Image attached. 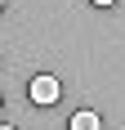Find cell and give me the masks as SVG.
Instances as JSON below:
<instances>
[{
    "label": "cell",
    "instance_id": "3957f363",
    "mask_svg": "<svg viewBox=\"0 0 125 130\" xmlns=\"http://www.w3.org/2000/svg\"><path fill=\"white\" fill-rule=\"evenodd\" d=\"M94 5H103V9H107V5H116V0H94Z\"/></svg>",
    "mask_w": 125,
    "mask_h": 130
},
{
    "label": "cell",
    "instance_id": "6da1fadb",
    "mask_svg": "<svg viewBox=\"0 0 125 130\" xmlns=\"http://www.w3.org/2000/svg\"><path fill=\"white\" fill-rule=\"evenodd\" d=\"M27 94H31V103H36V108H54V103H58V94H62V85H58V76H31Z\"/></svg>",
    "mask_w": 125,
    "mask_h": 130
},
{
    "label": "cell",
    "instance_id": "5b68a950",
    "mask_svg": "<svg viewBox=\"0 0 125 130\" xmlns=\"http://www.w3.org/2000/svg\"><path fill=\"white\" fill-rule=\"evenodd\" d=\"M0 9H5V0H0Z\"/></svg>",
    "mask_w": 125,
    "mask_h": 130
},
{
    "label": "cell",
    "instance_id": "277c9868",
    "mask_svg": "<svg viewBox=\"0 0 125 130\" xmlns=\"http://www.w3.org/2000/svg\"><path fill=\"white\" fill-rule=\"evenodd\" d=\"M0 130H18V126H0Z\"/></svg>",
    "mask_w": 125,
    "mask_h": 130
},
{
    "label": "cell",
    "instance_id": "7a4b0ae2",
    "mask_svg": "<svg viewBox=\"0 0 125 130\" xmlns=\"http://www.w3.org/2000/svg\"><path fill=\"white\" fill-rule=\"evenodd\" d=\"M67 130H103V121H98V112H72Z\"/></svg>",
    "mask_w": 125,
    "mask_h": 130
}]
</instances>
